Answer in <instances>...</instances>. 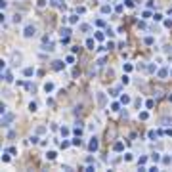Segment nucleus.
I'll return each mask as SVG.
<instances>
[{"label":"nucleus","instance_id":"5","mask_svg":"<svg viewBox=\"0 0 172 172\" xmlns=\"http://www.w3.org/2000/svg\"><path fill=\"white\" fill-rule=\"evenodd\" d=\"M63 65H65L63 61H54V65H52V67H54L56 71H61V69H63Z\"/></svg>","mask_w":172,"mask_h":172},{"label":"nucleus","instance_id":"25","mask_svg":"<svg viewBox=\"0 0 172 172\" xmlns=\"http://www.w3.org/2000/svg\"><path fill=\"white\" fill-rule=\"evenodd\" d=\"M119 107H121L119 103H113V105H111V109H113V111H119Z\"/></svg>","mask_w":172,"mask_h":172},{"label":"nucleus","instance_id":"8","mask_svg":"<svg viewBox=\"0 0 172 172\" xmlns=\"http://www.w3.org/2000/svg\"><path fill=\"white\" fill-rule=\"evenodd\" d=\"M4 80H6V82H12V80H14V79H12V73H10V71L4 73Z\"/></svg>","mask_w":172,"mask_h":172},{"label":"nucleus","instance_id":"20","mask_svg":"<svg viewBox=\"0 0 172 172\" xmlns=\"http://www.w3.org/2000/svg\"><path fill=\"white\" fill-rule=\"evenodd\" d=\"M69 21H71V23H77V21H79V17H77V15H71Z\"/></svg>","mask_w":172,"mask_h":172},{"label":"nucleus","instance_id":"22","mask_svg":"<svg viewBox=\"0 0 172 172\" xmlns=\"http://www.w3.org/2000/svg\"><path fill=\"white\" fill-rule=\"evenodd\" d=\"M101 12H103V14H107V12H111V8H109V6H103V8H101Z\"/></svg>","mask_w":172,"mask_h":172},{"label":"nucleus","instance_id":"14","mask_svg":"<svg viewBox=\"0 0 172 172\" xmlns=\"http://www.w3.org/2000/svg\"><path fill=\"white\" fill-rule=\"evenodd\" d=\"M121 103H124V105L130 103V98H128V96H122V98H121Z\"/></svg>","mask_w":172,"mask_h":172},{"label":"nucleus","instance_id":"17","mask_svg":"<svg viewBox=\"0 0 172 172\" xmlns=\"http://www.w3.org/2000/svg\"><path fill=\"white\" fill-rule=\"evenodd\" d=\"M46 157H48L50 161H54V159H56V153H54V151H50V153H48V155H46Z\"/></svg>","mask_w":172,"mask_h":172},{"label":"nucleus","instance_id":"13","mask_svg":"<svg viewBox=\"0 0 172 172\" xmlns=\"http://www.w3.org/2000/svg\"><path fill=\"white\" fill-rule=\"evenodd\" d=\"M166 75H168V71H166V69H161V71H159V77H161V79H164Z\"/></svg>","mask_w":172,"mask_h":172},{"label":"nucleus","instance_id":"2","mask_svg":"<svg viewBox=\"0 0 172 172\" xmlns=\"http://www.w3.org/2000/svg\"><path fill=\"white\" fill-rule=\"evenodd\" d=\"M35 31H36V29L33 27V25H29V27H25V33H23V35L27 36V38H31V36H35Z\"/></svg>","mask_w":172,"mask_h":172},{"label":"nucleus","instance_id":"15","mask_svg":"<svg viewBox=\"0 0 172 172\" xmlns=\"http://www.w3.org/2000/svg\"><path fill=\"white\" fill-rule=\"evenodd\" d=\"M52 6H56V8H59V6H61V0H52Z\"/></svg>","mask_w":172,"mask_h":172},{"label":"nucleus","instance_id":"3","mask_svg":"<svg viewBox=\"0 0 172 172\" xmlns=\"http://www.w3.org/2000/svg\"><path fill=\"white\" fill-rule=\"evenodd\" d=\"M98 103H100V107H103V105H105V94H103V92H100V94H98Z\"/></svg>","mask_w":172,"mask_h":172},{"label":"nucleus","instance_id":"6","mask_svg":"<svg viewBox=\"0 0 172 172\" xmlns=\"http://www.w3.org/2000/svg\"><path fill=\"white\" fill-rule=\"evenodd\" d=\"M86 48H88V50H94V48H96V42H94L92 38H88V40H86Z\"/></svg>","mask_w":172,"mask_h":172},{"label":"nucleus","instance_id":"21","mask_svg":"<svg viewBox=\"0 0 172 172\" xmlns=\"http://www.w3.org/2000/svg\"><path fill=\"white\" fill-rule=\"evenodd\" d=\"M46 6V0H38V8H44Z\"/></svg>","mask_w":172,"mask_h":172},{"label":"nucleus","instance_id":"19","mask_svg":"<svg viewBox=\"0 0 172 172\" xmlns=\"http://www.w3.org/2000/svg\"><path fill=\"white\" fill-rule=\"evenodd\" d=\"M163 124H166V126L170 124V126H172V119H164V121H163Z\"/></svg>","mask_w":172,"mask_h":172},{"label":"nucleus","instance_id":"23","mask_svg":"<svg viewBox=\"0 0 172 172\" xmlns=\"http://www.w3.org/2000/svg\"><path fill=\"white\" fill-rule=\"evenodd\" d=\"M96 25H98V27H103L105 23H103V19H98V21H96Z\"/></svg>","mask_w":172,"mask_h":172},{"label":"nucleus","instance_id":"12","mask_svg":"<svg viewBox=\"0 0 172 172\" xmlns=\"http://www.w3.org/2000/svg\"><path fill=\"white\" fill-rule=\"evenodd\" d=\"M71 35V29H61V38H63V36H69Z\"/></svg>","mask_w":172,"mask_h":172},{"label":"nucleus","instance_id":"9","mask_svg":"<svg viewBox=\"0 0 172 172\" xmlns=\"http://www.w3.org/2000/svg\"><path fill=\"white\" fill-rule=\"evenodd\" d=\"M31 75H35V69L33 67H27V69H25V77H31Z\"/></svg>","mask_w":172,"mask_h":172},{"label":"nucleus","instance_id":"10","mask_svg":"<svg viewBox=\"0 0 172 172\" xmlns=\"http://www.w3.org/2000/svg\"><path fill=\"white\" fill-rule=\"evenodd\" d=\"M122 147H124V145H122V142H117V143H115V151H122Z\"/></svg>","mask_w":172,"mask_h":172},{"label":"nucleus","instance_id":"4","mask_svg":"<svg viewBox=\"0 0 172 172\" xmlns=\"http://www.w3.org/2000/svg\"><path fill=\"white\" fill-rule=\"evenodd\" d=\"M19 61H21V56H19V54H15V52H14V54H12V63H14V65H17Z\"/></svg>","mask_w":172,"mask_h":172},{"label":"nucleus","instance_id":"24","mask_svg":"<svg viewBox=\"0 0 172 172\" xmlns=\"http://www.w3.org/2000/svg\"><path fill=\"white\" fill-rule=\"evenodd\" d=\"M111 96H119V88H113V90H111Z\"/></svg>","mask_w":172,"mask_h":172},{"label":"nucleus","instance_id":"1","mask_svg":"<svg viewBox=\"0 0 172 172\" xmlns=\"http://www.w3.org/2000/svg\"><path fill=\"white\" fill-rule=\"evenodd\" d=\"M12 121H14V113H6V115L2 117V124H4V126H8Z\"/></svg>","mask_w":172,"mask_h":172},{"label":"nucleus","instance_id":"11","mask_svg":"<svg viewBox=\"0 0 172 172\" xmlns=\"http://www.w3.org/2000/svg\"><path fill=\"white\" fill-rule=\"evenodd\" d=\"M44 90H46V92H52V90H54V84H52V82H46Z\"/></svg>","mask_w":172,"mask_h":172},{"label":"nucleus","instance_id":"18","mask_svg":"<svg viewBox=\"0 0 172 172\" xmlns=\"http://www.w3.org/2000/svg\"><path fill=\"white\" fill-rule=\"evenodd\" d=\"M29 109H31V111H36V103L31 101V103H29Z\"/></svg>","mask_w":172,"mask_h":172},{"label":"nucleus","instance_id":"7","mask_svg":"<svg viewBox=\"0 0 172 172\" xmlns=\"http://www.w3.org/2000/svg\"><path fill=\"white\" fill-rule=\"evenodd\" d=\"M96 149H98V140L92 138V142H90V151H96Z\"/></svg>","mask_w":172,"mask_h":172},{"label":"nucleus","instance_id":"16","mask_svg":"<svg viewBox=\"0 0 172 172\" xmlns=\"http://www.w3.org/2000/svg\"><path fill=\"white\" fill-rule=\"evenodd\" d=\"M19 21H21V15L15 14V15H14V23H19Z\"/></svg>","mask_w":172,"mask_h":172}]
</instances>
